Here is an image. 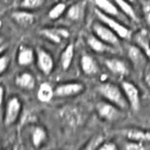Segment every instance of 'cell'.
<instances>
[{"instance_id":"18","label":"cell","mask_w":150,"mask_h":150,"mask_svg":"<svg viewBox=\"0 0 150 150\" xmlns=\"http://www.w3.org/2000/svg\"><path fill=\"white\" fill-rule=\"evenodd\" d=\"M93 1L97 6V9L101 10L103 13L112 17L120 16V12H119L120 9L113 3L111 0H93Z\"/></svg>"},{"instance_id":"9","label":"cell","mask_w":150,"mask_h":150,"mask_svg":"<svg viewBox=\"0 0 150 150\" xmlns=\"http://www.w3.org/2000/svg\"><path fill=\"white\" fill-rule=\"evenodd\" d=\"M39 33L44 38L55 44L61 43L64 39H67L70 36V32L65 28H44L39 30Z\"/></svg>"},{"instance_id":"32","label":"cell","mask_w":150,"mask_h":150,"mask_svg":"<svg viewBox=\"0 0 150 150\" xmlns=\"http://www.w3.org/2000/svg\"><path fill=\"white\" fill-rule=\"evenodd\" d=\"M7 47H8L7 41L5 40L4 38H2V36L0 35V55L7 49Z\"/></svg>"},{"instance_id":"13","label":"cell","mask_w":150,"mask_h":150,"mask_svg":"<svg viewBox=\"0 0 150 150\" xmlns=\"http://www.w3.org/2000/svg\"><path fill=\"white\" fill-rule=\"evenodd\" d=\"M35 59V51L28 45H21L17 54V62L20 66H29L33 64Z\"/></svg>"},{"instance_id":"24","label":"cell","mask_w":150,"mask_h":150,"mask_svg":"<svg viewBox=\"0 0 150 150\" xmlns=\"http://www.w3.org/2000/svg\"><path fill=\"white\" fill-rule=\"evenodd\" d=\"M67 11V5L63 2H59L54 5L48 12V17L51 20H57Z\"/></svg>"},{"instance_id":"8","label":"cell","mask_w":150,"mask_h":150,"mask_svg":"<svg viewBox=\"0 0 150 150\" xmlns=\"http://www.w3.org/2000/svg\"><path fill=\"white\" fill-rule=\"evenodd\" d=\"M36 50V61L39 70L45 76L50 75L54 69V60L52 55L44 48H38Z\"/></svg>"},{"instance_id":"22","label":"cell","mask_w":150,"mask_h":150,"mask_svg":"<svg viewBox=\"0 0 150 150\" xmlns=\"http://www.w3.org/2000/svg\"><path fill=\"white\" fill-rule=\"evenodd\" d=\"M86 42L88 44V46L90 47V49H92L96 53H104L108 51L110 48H111L110 45L106 44L101 39H99L95 35H89L86 39Z\"/></svg>"},{"instance_id":"29","label":"cell","mask_w":150,"mask_h":150,"mask_svg":"<svg viewBox=\"0 0 150 150\" xmlns=\"http://www.w3.org/2000/svg\"><path fill=\"white\" fill-rule=\"evenodd\" d=\"M10 65V58L7 55H0V76L5 73Z\"/></svg>"},{"instance_id":"25","label":"cell","mask_w":150,"mask_h":150,"mask_svg":"<svg viewBox=\"0 0 150 150\" xmlns=\"http://www.w3.org/2000/svg\"><path fill=\"white\" fill-rule=\"evenodd\" d=\"M104 141L105 140H104V137L102 134L94 135L87 141L83 150H97Z\"/></svg>"},{"instance_id":"16","label":"cell","mask_w":150,"mask_h":150,"mask_svg":"<svg viewBox=\"0 0 150 150\" xmlns=\"http://www.w3.org/2000/svg\"><path fill=\"white\" fill-rule=\"evenodd\" d=\"M126 137L129 141H137V142L148 143L150 142V132L144 131L140 129H129L126 132Z\"/></svg>"},{"instance_id":"35","label":"cell","mask_w":150,"mask_h":150,"mask_svg":"<svg viewBox=\"0 0 150 150\" xmlns=\"http://www.w3.org/2000/svg\"><path fill=\"white\" fill-rule=\"evenodd\" d=\"M143 52L145 53L146 57H147V59H148V61H149V63H150V45H148V46H147L146 48H144Z\"/></svg>"},{"instance_id":"17","label":"cell","mask_w":150,"mask_h":150,"mask_svg":"<svg viewBox=\"0 0 150 150\" xmlns=\"http://www.w3.org/2000/svg\"><path fill=\"white\" fill-rule=\"evenodd\" d=\"M47 137H48L47 132L43 127L35 126L33 128L32 132H30V138H32L33 145L35 148H39V147L43 145L46 142Z\"/></svg>"},{"instance_id":"11","label":"cell","mask_w":150,"mask_h":150,"mask_svg":"<svg viewBox=\"0 0 150 150\" xmlns=\"http://www.w3.org/2000/svg\"><path fill=\"white\" fill-rule=\"evenodd\" d=\"M11 16H12V19L19 26L24 28H29L30 26H33L36 20L35 14L29 10H25V9L15 11V12L12 13Z\"/></svg>"},{"instance_id":"34","label":"cell","mask_w":150,"mask_h":150,"mask_svg":"<svg viewBox=\"0 0 150 150\" xmlns=\"http://www.w3.org/2000/svg\"><path fill=\"white\" fill-rule=\"evenodd\" d=\"M4 100V87L0 84V108H1L2 104H3Z\"/></svg>"},{"instance_id":"14","label":"cell","mask_w":150,"mask_h":150,"mask_svg":"<svg viewBox=\"0 0 150 150\" xmlns=\"http://www.w3.org/2000/svg\"><path fill=\"white\" fill-rule=\"evenodd\" d=\"M128 57L134 67L143 66L147 58L143 50L135 45H129L128 47Z\"/></svg>"},{"instance_id":"5","label":"cell","mask_w":150,"mask_h":150,"mask_svg":"<svg viewBox=\"0 0 150 150\" xmlns=\"http://www.w3.org/2000/svg\"><path fill=\"white\" fill-rule=\"evenodd\" d=\"M121 87L123 89L127 100H128L129 107L134 111L139 110L141 101H140V91L138 89V87L134 83L128 81H123L121 84Z\"/></svg>"},{"instance_id":"31","label":"cell","mask_w":150,"mask_h":150,"mask_svg":"<svg viewBox=\"0 0 150 150\" xmlns=\"http://www.w3.org/2000/svg\"><path fill=\"white\" fill-rule=\"evenodd\" d=\"M97 150H119V147L113 141H104Z\"/></svg>"},{"instance_id":"26","label":"cell","mask_w":150,"mask_h":150,"mask_svg":"<svg viewBox=\"0 0 150 150\" xmlns=\"http://www.w3.org/2000/svg\"><path fill=\"white\" fill-rule=\"evenodd\" d=\"M45 0H22L21 7L25 10H35L43 5Z\"/></svg>"},{"instance_id":"37","label":"cell","mask_w":150,"mask_h":150,"mask_svg":"<svg viewBox=\"0 0 150 150\" xmlns=\"http://www.w3.org/2000/svg\"><path fill=\"white\" fill-rule=\"evenodd\" d=\"M128 1L129 2V3H134V2L135 1V0H128Z\"/></svg>"},{"instance_id":"15","label":"cell","mask_w":150,"mask_h":150,"mask_svg":"<svg viewBox=\"0 0 150 150\" xmlns=\"http://www.w3.org/2000/svg\"><path fill=\"white\" fill-rule=\"evenodd\" d=\"M15 83L19 87L26 90H32L35 87L36 81L33 75L30 72H24L18 75L15 79Z\"/></svg>"},{"instance_id":"2","label":"cell","mask_w":150,"mask_h":150,"mask_svg":"<svg viewBox=\"0 0 150 150\" xmlns=\"http://www.w3.org/2000/svg\"><path fill=\"white\" fill-rule=\"evenodd\" d=\"M95 15L99 19V21L103 23L104 25H106L108 28H110L113 32H115L120 38L129 39L132 38L131 30L126 26H124L123 24H121L119 21H117L114 17L107 15V14L103 13L102 11L99 9H95Z\"/></svg>"},{"instance_id":"38","label":"cell","mask_w":150,"mask_h":150,"mask_svg":"<svg viewBox=\"0 0 150 150\" xmlns=\"http://www.w3.org/2000/svg\"><path fill=\"white\" fill-rule=\"evenodd\" d=\"M0 150H2V149H1V147H0Z\"/></svg>"},{"instance_id":"20","label":"cell","mask_w":150,"mask_h":150,"mask_svg":"<svg viewBox=\"0 0 150 150\" xmlns=\"http://www.w3.org/2000/svg\"><path fill=\"white\" fill-rule=\"evenodd\" d=\"M38 99L40 102L47 103L52 100L54 97V89L48 83H42L38 87Z\"/></svg>"},{"instance_id":"10","label":"cell","mask_w":150,"mask_h":150,"mask_svg":"<svg viewBox=\"0 0 150 150\" xmlns=\"http://www.w3.org/2000/svg\"><path fill=\"white\" fill-rule=\"evenodd\" d=\"M106 68L111 72L113 75L117 76L119 78H123L126 77L129 74V67L126 64V62L124 60H122L120 58H107L104 61Z\"/></svg>"},{"instance_id":"30","label":"cell","mask_w":150,"mask_h":150,"mask_svg":"<svg viewBox=\"0 0 150 150\" xmlns=\"http://www.w3.org/2000/svg\"><path fill=\"white\" fill-rule=\"evenodd\" d=\"M142 11L146 23L150 26V0L142 1Z\"/></svg>"},{"instance_id":"7","label":"cell","mask_w":150,"mask_h":150,"mask_svg":"<svg viewBox=\"0 0 150 150\" xmlns=\"http://www.w3.org/2000/svg\"><path fill=\"white\" fill-rule=\"evenodd\" d=\"M121 109H119L114 104L104 100L100 101L96 104V113L99 116V118L106 122H112L119 118L120 116Z\"/></svg>"},{"instance_id":"36","label":"cell","mask_w":150,"mask_h":150,"mask_svg":"<svg viewBox=\"0 0 150 150\" xmlns=\"http://www.w3.org/2000/svg\"><path fill=\"white\" fill-rule=\"evenodd\" d=\"M12 150H19V147H18V145H15V146H14Z\"/></svg>"},{"instance_id":"3","label":"cell","mask_w":150,"mask_h":150,"mask_svg":"<svg viewBox=\"0 0 150 150\" xmlns=\"http://www.w3.org/2000/svg\"><path fill=\"white\" fill-rule=\"evenodd\" d=\"M92 30L94 35L97 36L99 39H101L106 44L110 45L111 47L118 46L120 44V38L117 35V33L104 25L100 21L94 23L92 25Z\"/></svg>"},{"instance_id":"33","label":"cell","mask_w":150,"mask_h":150,"mask_svg":"<svg viewBox=\"0 0 150 150\" xmlns=\"http://www.w3.org/2000/svg\"><path fill=\"white\" fill-rule=\"evenodd\" d=\"M144 81H145L146 86L150 87V69L146 70L144 73Z\"/></svg>"},{"instance_id":"21","label":"cell","mask_w":150,"mask_h":150,"mask_svg":"<svg viewBox=\"0 0 150 150\" xmlns=\"http://www.w3.org/2000/svg\"><path fill=\"white\" fill-rule=\"evenodd\" d=\"M74 55H75V46H74L73 43H70L65 47V49L61 54V67L64 71L70 69L74 59Z\"/></svg>"},{"instance_id":"28","label":"cell","mask_w":150,"mask_h":150,"mask_svg":"<svg viewBox=\"0 0 150 150\" xmlns=\"http://www.w3.org/2000/svg\"><path fill=\"white\" fill-rule=\"evenodd\" d=\"M125 150H146L145 145L142 142L137 141H128L125 146Z\"/></svg>"},{"instance_id":"6","label":"cell","mask_w":150,"mask_h":150,"mask_svg":"<svg viewBox=\"0 0 150 150\" xmlns=\"http://www.w3.org/2000/svg\"><path fill=\"white\" fill-rule=\"evenodd\" d=\"M86 89L83 83L80 81H70L61 83L54 88V94L57 97H72L83 93Z\"/></svg>"},{"instance_id":"19","label":"cell","mask_w":150,"mask_h":150,"mask_svg":"<svg viewBox=\"0 0 150 150\" xmlns=\"http://www.w3.org/2000/svg\"><path fill=\"white\" fill-rule=\"evenodd\" d=\"M116 6L120 9L127 17H129V19L132 20L134 22H138L137 15L135 13L134 7L132 6L131 3L128 0H111Z\"/></svg>"},{"instance_id":"12","label":"cell","mask_w":150,"mask_h":150,"mask_svg":"<svg viewBox=\"0 0 150 150\" xmlns=\"http://www.w3.org/2000/svg\"><path fill=\"white\" fill-rule=\"evenodd\" d=\"M81 69L84 75L92 77L99 73V66L95 59L88 54H84L81 58Z\"/></svg>"},{"instance_id":"27","label":"cell","mask_w":150,"mask_h":150,"mask_svg":"<svg viewBox=\"0 0 150 150\" xmlns=\"http://www.w3.org/2000/svg\"><path fill=\"white\" fill-rule=\"evenodd\" d=\"M65 116L71 124H78L80 122V114L78 113L77 109L75 108H67L65 110Z\"/></svg>"},{"instance_id":"1","label":"cell","mask_w":150,"mask_h":150,"mask_svg":"<svg viewBox=\"0 0 150 150\" xmlns=\"http://www.w3.org/2000/svg\"><path fill=\"white\" fill-rule=\"evenodd\" d=\"M97 91L106 101L114 104L119 109L126 110L129 107L123 89L117 84L104 81L97 86Z\"/></svg>"},{"instance_id":"4","label":"cell","mask_w":150,"mask_h":150,"mask_svg":"<svg viewBox=\"0 0 150 150\" xmlns=\"http://www.w3.org/2000/svg\"><path fill=\"white\" fill-rule=\"evenodd\" d=\"M23 109V104L21 100L17 97V96H13L9 100L7 101L6 107H5L4 112V125L6 127L12 126L18 121V119L21 115Z\"/></svg>"},{"instance_id":"23","label":"cell","mask_w":150,"mask_h":150,"mask_svg":"<svg viewBox=\"0 0 150 150\" xmlns=\"http://www.w3.org/2000/svg\"><path fill=\"white\" fill-rule=\"evenodd\" d=\"M67 17L72 21H79L83 16V5L81 3L73 4L68 8Z\"/></svg>"}]
</instances>
